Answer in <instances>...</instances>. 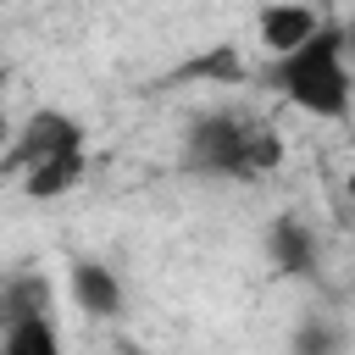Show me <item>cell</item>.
<instances>
[{"mask_svg":"<svg viewBox=\"0 0 355 355\" xmlns=\"http://www.w3.org/2000/svg\"><path fill=\"white\" fill-rule=\"evenodd\" d=\"M322 22H327V17H322L316 6H305V0H266L261 17H255V39H261L266 55H288V50L305 44Z\"/></svg>","mask_w":355,"mask_h":355,"instance_id":"277c9868","label":"cell"},{"mask_svg":"<svg viewBox=\"0 0 355 355\" xmlns=\"http://www.w3.org/2000/svg\"><path fill=\"white\" fill-rule=\"evenodd\" d=\"M67 288L78 300V311H89L94 322H116L122 316V277L105 266V261H72L67 266Z\"/></svg>","mask_w":355,"mask_h":355,"instance_id":"5b68a950","label":"cell"},{"mask_svg":"<svg viewBox=\"0 0 355 355\" xmlns=\"http://www.w3.org/2000/svg\"><path fill=\"white\" fill-rule=\"evenodd\" d=\"M266 255H272V266L283 272V277H311L316 272V233H311V222H300V216H272V227H266Z\"/></svg>","mask_w":355,"mask_h":355,"instance_id":"8992f818","label":"cell"},{"mask_svg":"<svg viewBox=\"0 0 355 355\" xmlns=\"http://www.w3.org/2000/svg\"><path fill=\"white\" fill-rule=\"evenodd\" d=\"M50 277L44 272H11L0 283V327L28 322V316H50Z\"/></svg>","mask_w":355,"mask_h":355,"instance_id":"ba28073f","label":"cell"},{"mask_svg":"<svg viewBox=\"0 0 355 355\" xmlns=\"http://www.w3.org/2000/svg\"><path fill=\"white\" fill-rule=\"evenodd\" d=\"M0 6H6V0H0Z\"/></svg>","mask_w":355,"mask_h":355,"instance_id":"4fadbf2b","label":"cell"},{"mask_svg":"<svg viewBox=\"0 0 355 355\" xmlns=\"http://www.w3.org/2000/svg\"><path fill=\"white\" fill-rule=\"evenodd\" d=\"M83 172H89V161H83V150H72V155H50V161L28 166L17 183H22L28 200H61V194H72L83 183Z\"/></svg>","mask_w":355,"mask_h":355,"instance_id":"52a82bcc","label":"cell"},{"mask_svg":"<svg viewBox=\"0 0 355 355\" xmlns=\"http://www.w3.org/2000/svg\"><path fill=\"white\" fill-rule=\"evenodd\" d=\"M183 166L200 172V178L255 183V178L283 166V139L266 122L244 116V111H205L183 133Z\"/></svg>","mask_w":355,"mask_h":355,"instance_id":"7a4b0ae2","label":"cell"},{"mask_svg":"<svg viewBox=\"0 0 355 355\" xmlns=\"http://www.w3.org/2000/svg\"><path fill=\"white\" fill-rule=\"evenodd\" d=\"M89 144V128L61 105H33L22 122H11V139L0 144V178H22L28 166L50 155H72Z\"/></svg>","mask_w":355,"mask_h":355,"instance_id":"3957f363","label":"cell"},{"mask_svg":"<svg viewBox=\"0 0 355 355\" xmlns=\"http://www.w3.org/2000/svg\"><path fill=\"white\" fill-rule=\"evenodd\" d=\"M0 355H67L55 316H28V322L0 327Z\"/></svg>","mask_w":355,"mask_h":355,"instance_id":"30bf717a","label":"cell"},{"mask_svg":"<svg viewBox=\"0 0 355 355\" xmlns=\"http://www.w3.org/2000/svg\"><path fill=\"white\" fill-rule=\"evenodd\" d=\"M239 78H244L239 44H205V50H194L189 61H178V72H172V83H211V89L239 83Z\"/></svg>","mask_w":355,"mask_h":355,"instance_id":"9c48e42d","label":"cell"},{"mask_svg":"<svg viewBox=\"0 0 355 355\" xmlns=\"http://www.w3.org/2000/svg\"><path fill=\"white\" fill-rule=\"evenodd\" d=\"M11 139V105H6V67H0V144Z\"/></svg>","mask_w":355,"mask_h":355,"instance_id":"7c38bea8","label":"cell"},{"mask_svg":"<svg viewBox=\"0 0 355 355\" xmlns=\"http://www.w3.org/2000/svg\"><path fill=\"white\" fill-rule=\"evenodd\" d=\"M266 83L305 116L316 122H344L349 116V61H344V22H322L305 44L288 55H272Z\"/></svg>","mask_w":355,"mask_h":355,"instance_id":"6da1fadb","label":"cell"},{"mask_svg":"<svg viewBox=\"0 0 355 355\" xmlns=\"http://www.w3.org/2000/svg\"><path fill=\"white\" fill-rule=\"evenodd\" d=\"M294 355H344V333L327 322H305L294 333Z\"/></svg>","mask_w":355,"mask_h":355,"instance_id":"8fae6325","label":"cell"}]
</instances>
